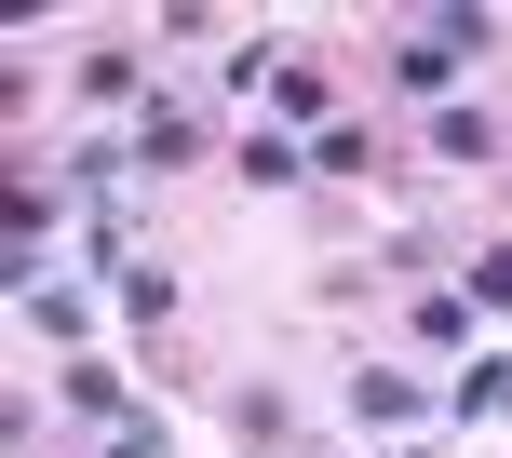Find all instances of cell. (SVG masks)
I'll list each match as a JSON object with an SVG mask.
<instances>
[{"label": "cell", "instance_id": "6", "mask_svg": "<svg viewBox=\"0 0 512 458\" xmlns=\"http://www.w3.org/2000/svg\"><path fill=\"white\" fill-rule=\"evenodd\" d=\"M445 405H459V418H499V405H512V364H472V378L445 391Z\"/></svg>", "mask_w": 512, "mask_h": 458}, {"label": "cell", "instance_id": "8", "mask_svg": "<svg viewBox=\"0 0 512 458\" xmlns=\"http://www.w3.org/2000/svg\"><path fill=\"white\" fill-rule=\"evenodd\" d=\"M108 458H162V432H135V418H122V445H108Z\"/></svg>", "mask_w": 512, "mask_h": 458}, {"label": "cell", "instance_id": "1", "mask_svg": "<svg viewBox=\"0 0 512 458\" xmlns=\"http://www.w3.org/2000/svg\"><path fill=\"white\" fill-rule=\"evenodd\" d=\"M189 149H203L189 108H149V122H135V162H149V176H162V162H189Z\"/></svg>", "mask_w": 512, "mask_h": 458}, {"label": "cell", "instance_id": "3", "mask_svg": "<svg viewBox=\"0 0 512 458\" xmlns=\"http://www.w3.org/2000/svg\"><path fill=\"white\" fill-rule=\"evenodd\" d=\"M486 149H499L486 108H445V122H432V162H486Z\"/></svg>", "mask_w": 512, "mask_h": 458}, {"label": "cell", "instance_id": "2", "mask_svg": "<svg viewBox=\"0 0 512 458\" xmlns=\"http://www.w3.org/2000/svg\"><path fill=\"white\" fill-rule=\"evenodd\" d=\"M351 418H378V432H391V418H418V378H391V364H364V378H351Z\"/></svg>", "mask_w": 512, "mask_h": 458}, {"label": "cell", "instance_id": "4", "mask_svg": "<svg viewBox=\"0 0 512 458\" xmlns=\"http://www.w3.org/2000/svg\"><path fill=\"white\" fill-rule=\"evenodd\" d=\"M418 337H432V351H459V337H472V297H459V283H432V297H418Z\"/></svg>", "mask_w": 512, "mask_h": 458}, {"label": "cell", "instance_id": "5", "mask_svg": "<svg viewBox=\"0 0 512 458\" xmlns=\"http://www.w3.org/2000/svg\"><path fill=\"white\" fill-rule=\"evenodd\" d=\"M243 176H256V189H297V176H310V149H283V135H243Z\"/></svg>", "mask_w": 512, "mask_h": 458}, {"label": "cell", "instance_id": "7", "mask_svg": "<svg viewBox=\"0 0 512 458\" xmlns=\"http://www.w3.org/2000/svg\"><path fill=\"white\" fill-rule=\"evenodd\" d=\"M472 297H486V310L512 297V243H486V270H472Z\"/></svg>", "mask_w": 512, "mask_h": 458}]
</instances>
